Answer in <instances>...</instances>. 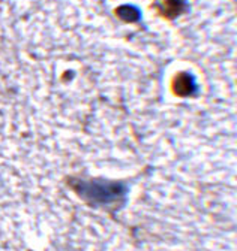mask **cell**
<instances>
[{
  "mask_svg": "<svg viewBox=\"0 0 237 251\" xmlns=\"http://www.w3.org/2000/svg\"><path fill=\"white\" fill-rule=\"evenodd\" d=\"M69 187L87 205L102 209H118L126 199L128 188L123 182L108 179H69Z\"/></svg>",
  "mask_w": 237,
  "mask_h": 251,
  "instance_id": "cell-1",
  "label": "cell"
},
{
  "mask_svg": "<svg viewBox=\"0 0 237 251\" xmlns=\"http://www.w3.org/2000/svg\"><path fill=\"white\" fill-rule=\"evenodd\" d=\"M171 90L176 96L179 98H188L192 96L197 90V84L195 79L191 74L188 72H179L176 74L173 81H171Z\"/></svg>",
  "mask_w": 237,
  "mask_h": 251,
  "instance_id": "cell-3",
  "label": "cell"
},
{
  "mask_svg": "<svg viewBox=\"0 0 237 251\" xmlns=\"http://www.w3.org/2000/svg\"><path fill=\"white\" fill-rule=\"evenodd\" d=\"M114 14L117 15V18H120L125 23H137L141 18V12L138 8L132 6V5H122L118 6Z\"/></svg>",
  "mask_w": 237,
  "mask_h": 251,
  "instance_id": "cell-4",
  "label": "cell"
},
{
  "mask_svg": "<svg viewBox=\"0 0 237 251\" xmlns=\"http://www.w3.org/2000/svg\"><path fill=\"white\" fill-rule=\"evenodd\" d=\"M186 0H153V8L165 20H176L186 11Z\"/></svg>",
  "mask_w": 237,
  "mask_h": 251,
  "instance_id": "cell-2",
  "label": "cell"
}]
</instances>
